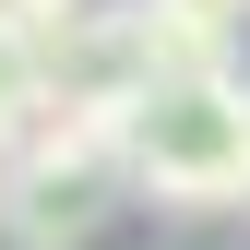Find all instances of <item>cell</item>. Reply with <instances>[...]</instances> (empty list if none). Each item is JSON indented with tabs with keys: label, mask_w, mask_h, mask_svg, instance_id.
<instances>
[{
	"label": "cell",
	"mask_w": 250,
	"mask_h": 250,
	"mask_svg": "<svg viewBox=\"0 0 250 250\" xmlns=\"http://www.w3.org/2000/svg\"><path fill=\"white\" fill-rule=\"evenodd\" d=\"M119 143H131V119H107V107H48L36 143L0 167V238H12V250H96L107 214L143 203L131 167H119Z\"/></svg>",
	"instance_id": "1"
},
{
	"label": "cell",
	"mask_w": 250,
	"mask_h": 250,
	"mask_svg": "<svg viewBox=\"0 0 250 250\" xmlns=\"http://www.w3.org/2000/svg\"><path fill=\"white\" fill-rule=\"evenodd\" d=\"M119 167H131V191L167 203V214H238L250 203V72L143 96Z\"/></svg>",
	"instance_id": "2"
},
{
	"label": "cell",
	"mask_w": 250,
	"mask_h": 250,
	"mask_svg": "<svg viewBox=\"0 0 250 250\" xmlns=\"http://www.w3.org/2000/svg\"><path fill=\"white\" fill-rule=\"evenodd\" d=\"M36 119H48V48L12 36V12H0V167L36 143Z\"/></svg>",
	"instance_id": "3"
},
{
	"label": "cell",
	"mask_w": 250,
	"mask_h": 250,
	"mask_svg": "<svg viewBox=\"0 0 250 250\" xmlns=\"http://www.w3.org/2000/svg\"><path fill=\"white\" fill-rule=\"evenodd\" d=\"M0 12H12V36H36V48L60 60V48L83 36V24H96V0H0Z\"/></svg>",
	"instance_id": "4"
},
{
	"label": "cell",
	"mask_w": 250,
	"mask_h": 250,
	"mask_svg": "<svg viewBox=\"0 0 250 250\" xmlns=\"http://www.w3.org/2000/svg\"><path fill=\"white\" fill-rule=\"evenodd\" d=\"M167 12H179V24H203V36H238V24H250V0H167Z\"/></svg>",
	"instance_id": "5"
}]
</instances>
